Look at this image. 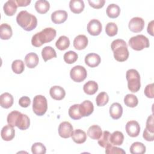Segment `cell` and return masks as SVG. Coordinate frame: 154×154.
Masks as SVG:
<instances>
[{"label":"cell","mask_w":154,"mask_h":154,"mask_svg":"<svg viewBox=\"0 0 154 154\" xmlns=\"http://www.w3.org/2000/svg\"><path fill=\"white\" fill-rule=\"evenodd\" d=\"M48 109L46 98L42 95H37L33 99L32 110L38 116H43Z\"/></svg>","instance_id":"cell-6"},{"label":"cell","mask_w":154,"mask_h":154,"mask_svg":"<svg viewBox=\"0 0 154 154\" xmlns=\"http://www.w3.org/2000/svg\"><path fill=\"white\" fill-rule=\"evenodd\" d=\"M94 110V106L93 103L86 100L79 104V111L82 117H87L91 115Z\"/></svg>","instance_id":"cell-13"},{"label":"cell","mask_w":154,"mask_h":154,"mask_svg":"<svg viewBox=\"0 0 154 154\" xmlns=\"http://www.w3.org/2000/svg\"><path fill=\"white\" fill-rule=\"evenodd\" d=\"M63 58L67 64H73L78 60V54L72 51H69L64 54Z\"/></svg>","instance_id":"cell-38"},{"label":"cell","mask_w":154,"mask_h":154,"mask_svg":"<svg viewBox=\"0 0 154 154\" xmlns=\"http://www.w3.org/2000/svg\"><path fill=\"white\" fill-rule=\"evenodd\" d=\"M109 100V97L106 92H100L98 94L96 98V105L98 106H103L105 105Z\"/></svg>","instance_id":"cell-37"},{"label":"cell","mask_w":154,"mask_h":154,"mask_svg":"<svg viewBox=\"0 0 154 154\" xmlns=\"http://www.w3.org/2000/svg\"><path fill=\"white\" fill-rule=\"evenodd\" d=\"M126 78L128 81V87L132 93L137 92L141 87L140 75L135 69H129L126 73Z\"/></svg>","instance_id":"cell-5"},{"label":"cell","mask_w":154,"mask_h":154,"mask_svg":"<svg viewBox=\"0 0 154 154\" xmlns=\"http://www.w3.org/2000/svg\"><path fill=\"white\" fill-rule=\"evenodd\" d=\"M102 24L97 19H91L87 24V31L91 35H98L102 31Z\"/></svg>","instance_id":"cell-12"},{"label":"cell","mask_w":154,"mask_h":154,"mask_svg":"<svg viewBox=\"0 0 154 154\" xmlns=\"http://www.w3.org/2000/svg\"><path fill=\"white\" fill-rule=\"evenodd\" d=\"M17 8V4L16 1L14 0H8L4 5L3 10L4 12L7 16H11L14 15Z\"/></svg>","instance_id":"cell-18"},{"label":"cell","mask_w":154,"mask_h":154,"mask_svg":"<svg viewBox=\"0 0 154 154\" xmlns=\"http://www.w3.org/2000/svg\"><path fill=\"white\" fill-rule=\"evenodd\" d=\"M125 129L129 136L131 137H136L140 134V126L137 121L130 120L127 122Z\"/></svg>","instance_id":"cell-11"},{"label":"cell","mask_w":154,"mask_h":154,"mask_svg":"<svg viewBox=\"0 0 154 154\" xmlns=\"http://www.w3.org/2000/svg\"><path fill=\"white\" fill-rule=\"evenodd\" d=\"M88 38L85 35H78L73 40V46L77 50L85 49L88 45Z\"/></svg>","instance_id":"cell-19"},{"label":"cell","mask_w":154,"mask_h":154,"mask_svg":"<svg viewBox=\"0 0 154 154\" xmlns=\"http://www.w3.org/2000/svg\"><path fill=\"white\" fill-rule=\"evenodd\" d=\"M107 16L112 19L117 17L120 13V8L119 6L116 4H111L106 8Z\"/></svg>","instance_id":"cell-31"},{"label":"cell","mask_w":154,"mask_h":154,"mask_svg":"<svg viewBox=\"0 0 154 154\" xmlns=\"http://www.w3.org/2000/svg\"><path fill=\"white\" fill-rule=\"evenodd\" d=\"M153 114L149 116L146 121V127L149 131L154 132V122H153Z\"/></svg>","instance_id":"cell-45"},{"label":"cell","mask_w":154,"mask_h":154,"mask_svg":"<svg viewBox=\"0 0 154 154\" xmlns=\"http://www.w3.org/2000/svg\"><path fill=\"white\" fill-rule=\"evenodd\" d=\"M125 104L131 108L135 107L138 103V100L136 96L132 94H128L124 97Z\"/></svg>","instance_id":"cell-35"},{"label":"cell","mask_w":154,"mask_h":154,"mask_svg":"<svg viewBox=\"0 0 154 154\" xmlns=\"http://www.w3.org/2000/svg\"><path fill=\"white\" fill-rule=\"evenodd\" d=\"M129 150L132 154H143L146 152V148L142 143L135 142L131 146Z\"/></svg>","instance_id":"cell-33"},{"label":"cell","mask_w":154,"mask_h":154,"mask_svg":"<svg viewBox=\"0 0 154 154\" xmlns=\"http://www.w3.org/2000/svg\"><path fill=\"white\" fill-rule=\"evenodd\" d=\"M19 7H25L29 5L31 2L30 0H17L16 1Z\"/></svg>","instance_id":"cell-48"},{"label":"cell","mask_w":154,"mask_h":154,"mask_svg":"<svg viewBox=\"0 0 154 154\" xmlns=\"http://www.w3.org/2000/svg\"><path fill=\"white\" fill-rule=\"evenodd\" d=\"M129 45L135 51H141L149 47V40L144 35L139 34L132 37L129 40Z\"/></svg>","instance_id":"cell-7"},{"label":"cell","mask_w":154,"mask_h":154,"mask_svg":"<svg viewBox=\"0 0 154 154\" xmlns=\"http://www.w3.org/2000/svg\"><path fill=\"white\" fill-rule=\"evenodd\" d=\"M144 26V20L140 17H135L132 18L128 24L130 31L134 32H141Z\"/></svg>","instance_id":"cell-10"},{"label":"cell","mask_w":154,"mask_h":154,"mask_svg":"<svg viewBox=\"0 0 154 154\" xmlns=\"http://www.w3.org/2000/svg\"><path fill=\"white\" fill-rule=\"evenodd\" d=\"M13 97L9 93L5 92L0 96L1 106L5 109L10 108L13 104Z\"/></svg>","instance_id":"cell-22"},{"label":"cell","mask_w":154,"mask_h":154,"mask_svg":"<svg viewBox=\"0 0 154 154\" xmlns=\"http://www.w3.org/2000/svg\"><path fill=\"white\" fill-rule=\"evenodd\" d=\"M147 31V32L150 34L152 36L153 35V20L150 21L148 23Z\"/></svg>","instance_id":"cell-49"},{"label":"cell","mask_w":154,"mask_h":154,"mask_svg":"<svg viewBox=\"0 0 154 154\" xmlns=\"http://www.w3.org/2000/svg\"><path fill=\"white\" fill-rule=\"evenodd\" d=\"M42 56L45 61H47L53 58L57 57V54L55 49L51 46H45L42 51Z\"/></svg>","instance_id":"cell-30"},{"label":"cell","mask_w":154,"mask_h":154,"mask_svg":"<svg viewBox=\"0 0 154 154\" xmlns=\"http://www.w3.org/2000/svg\"><path fill=\"white\" fill-rule=\"evenodd\" d=\"M73 132L72 125L68 122H61L58 127V134L64 138H67L72 136Z\"/></svg>","instance_id":"cell-9"},{"label":"cell","mask_w":154,"mask_h":154,"mask_svg":"<svg viewBox=\"0 0 154 154\" xmlns=\"http://www.w3.org/2000/svg\"><path fill=\"white\" fill-rule=\"evenodd\" d=\"M98 90V84L94 81H88L83 86V90L87 94L93 95Z\"/></svg>","instance_id":"cell-28"},{"label":"cell","mask_w":154,"mask_h":154,"mask_svg":"<svg viewBox=\"0 0 154 154\" xmlns=\"http://www.w3.org/2000/svg\"><path fill=\"white\" fill-rule=\"evenodd\" d=\"M145 96L150 99H153L154 97V93H153V84L151 83L148 84L144 88V91Z\"/></svg>","instance_id":"cell-43"},{"label":"cell","mask_w":154,"mask_h":154,"mask_svg":"<svg viewBox=\"0 0 154 154\" xmlns=\"http://www.w3.org/2000/svg\"><path fill=\"white\" fill-rule=\"evenodd\" d=\"M71 137L75 143L77 144H82L86 141L87 134L84 131L76 129L73 131Z\"/></svg>","instance_id":"cell-23"},{"label":"cell","mask_w":154,"mask_h":154,"mask_svg":"<svg viewBox=\"0 0 154 154\" xmlns=\"http://www.w3.org/2000/svg\"><path fill=\"white\" fill-rule=\"evenodd\" d=\"M31 103V100L28 96H22L19 100V104L23 108L28 107Z\"/></svg>","instance_id":"cell-46"},{"label":"cell","mask_w":154,"mask_h":154,"mask_svg":"<svg viewBox=\"0 0 154 154\" xmlns=\"http://www.w3.org/2000/svg\"><path fill=\"white\" fill-rule=\"evenodd\" d=\"M111 134L109 131H105L102 132V134L100 138L98 140V144L100 146L102 147H105L108 144L110 143L109 142V136Z\"/></svg>","instance_id":"cell-39"},{"label":"cell","mask_w":154,"mask_h":154,"mask_svg":"<svg viewBox=\"0 0 154 154\" xmlns=\"http://www.w3.org/2000/svg\"><path fill=\"white\" fill-rule=\"evenodd\" d=\"M16 22L19 26L27 31L33 30L37 25L36 17L26 10H22L17 14Z\"/></svg>","instance_id":"cell-3"},{"label":"cell","mask_w":154,"mask_h":154,"mask_svg":"<svg viewBox=\"0 0 154 154\" xmlns=\"http://www.w3.org/2000/svg\"><path fill=\"white\" fill-rule=\"evenodd\" d=\"M143 137L146 141H153L154 140V132H152L147 128H145L143 131Z\"/></svg>","instance_id":"cell-47"},{"label":"cell","mask_w":154,"mask_h":154,"mask_svg":"<svg viewBox=\"0 0 154 154\" xmlns=\"http://www.w3.org/2000/svg\"><path fill=\"white\" fill-rule=\"evenodd\" d=\"M124 135L120 131H114L109 136V142L114 146H120L123 144Z\"/></svg>","instance_id":"cell-25"},{"label":"cell","mask_w":154,"mask_h":154,"mask_svg":"<svg viewBox=\"0 0 154 154\" xmlns=\"http://www.w3.org/2000/svg\"><path fill=\"white\" fill-rule=\"evenodd\" d=\"M69 115L73 120H79L82 118L79 111V104H74L69 109Z\"/></svg>","instance_id":"cell-34"},{"label":"cell","mask_w":154,"mask_h":154,"mask_svg":"<svg viewBox=\"0 0 154 154\" xmlns=\"http://www.w3.org/2000/svg\"><path fill=\"white\" fill-rule=\"evenodd\" d=\"M50 8L49 2L46 0H38L35 3V8L40 14H45L48 11Z\"/></svg>","instance_id":"cell-29"},{"label":"cell","mask_w":154,"mask_h":154,"mask_svg":"<svg viewBox=\"0 0 154 154\" xmlns=\"http://www.w3.org/2000/svg\"><path fill=\"white\" fill-rule=\"evenodd\" d=\"M31 152L33 154H45L46 152V149L42 143H35L31 147Z\"/></svg>","instance_id":"cell-41"},{"label":"cell","mask_w":154,"mask_h":154,"mask_svg":"<svg viewBox=\"0 0 154 154\" xmlns=\"http://www.w3.org/2000/svg\"><path fill=\"white\" fill-rule=\"evenodd\" d=\"M102 134L101 128L96 125L91 126L87 131L88 136L93 140H99Z\"/></svg>","instance_id":"cell-27"},{"label":"cell","mask_w":154,"mask_h":154,"mask_svg":"<svg viewBox=\"0 0 154 154\" xmlns=\"http://www.w3.org/2000/svg\"><path fill=\"white\" fill-rule=\"evenodd\" d=\"M70 45V40L69 38L65 36L61 35L60 36L55 43V46L60 51L66 50L67 48L69 47Z\"/></svg>","instance_id":"cell-32"},{"label":"cell","mask_w":154,"mask_h":154,"mask_svg":"<svg viewBox=\"0 0 154 154\" xmlns=\"http://www.w3.org/2000/svg\"><path fill=\"white\" fill-rule=\"evenodd\" d=\"M49 94L52 99L57 100H60L65 97L66 91L63 87L58 85H55L50 88Z\"/></svg>","instance_id":"cell-15"},{"label":"cell","mask_w":154,"mask_h":154,"mask_svg":"<svg viewBox=\"0 0 154 154\" xmlns=\"http://www.w3.org/2000/svg\"><path fill=\"white\" fill-rule=\"evenodd\" d=\"M71 79L76 82L83 81L87 76V72L85 67L82 66L78 65L72 68L70 72Z\"/></svg>","instance_id":"cell-8"},{"label":"cell","mask_w":154,"mask_h":154,"mask_svg":"<svg viewBox=\"0 0 154 154\" xmlns=\"http://www.w3.org/2000/svg\"><path fill=\"white\" fill-rule=\"evenodd\" d=\"M111 48L113 51L114 57L119 62L126 61L129 57V51L126 42L122 39H116L112 42Z\"/></svg>","instance_id":"cell-4"},{"label":"cell","mask_w":154,"mask_h":154,"mask_svg":"<svg viewBox=\"0 0 154 154\" xmlns=\"http://www.w3.org/2000/svg\"><path fill=\"white\" fill-rule=\"evenodd\" d=\"M105 153L107 154H112V153H120L125 154L126 153L125 151L119 147L114 146L112 144H108L105 147Z\"/></svg>","instance_id":"cell-42"},{"label":"cell","mask_w":154,"mask_h":154,"mask_svg":"<svg viewBox=\"0 0 154 154\" xmlns=\"http://www.w3.org/2000/svg\"><path fill=\"white\" fill-rule=\"evenodd\" d=\"M38 57L34 52L28 53L25 57V63L26 66L29 69L35 67L38 64Z\"/></svg>","instance_id":"cell-21"},{"label":"cell","mask_w":154,"mask_h":154,"mask_svg":"<svg viewBox=\"0 0 154 154\" xmlns=\"http://www.w3.org/2000/svg\"><path fill=\"white\" fill-rule=\"evenodd\" d=\"M101 62L100 57L96 53H90L85 57V64L90 67L97 66Z\"/></svg>","instance_id":"cell-16"},{"label":"cell","mask_w":154,"mask_h":154,"mask_svg":"<svg viewBox=\"0 0 154 154\" xmlns=\"http://www.w3.org/2000/svg\"><path fill=\"white\" fill-rule=\"evenodd\" d=\"M84 3L82 0H71L69 2L70 10L75 14L81 13L84 9Z\"/></svg>","instance_id":"cell-24"},{"label":"cell","mask_w":154,"mask_h":154,"mask_svg":"<svg viewBox=\"0 0 154 154\" xmlns=\"http://www.w3.org/2000/svg\"><path fill=\"white\" fill-rule=\"evenodd\" d=\"M11 69L15 73L20 74L25 69L24 63L21 60H16L11 64Z\"/></svg>","instance_id":"cell-36"},{"label":"cell","mask_w":154,"mask_h":154,"mask_svg":"<svg viewBox=\"0 0 154 154\" xmlns=\"http://www.w3.org/2000/svg\"><path fill=\"white\" fill-rule=\"evenodd\" d=\"M67 13L65 10H59L52 13L51 20L55 24H60L67 20Z\"/></svg>","instance_id":"cell-14"},{"label":"cell","mask_w":154,"mask_h":154,"mask_svg":"<svg viewBox=\"0 0 154 154\" xmlns=\"http://www.w3.org/2000/svg\"><path fill=\"white\" fill-rule=\"evenodd\" d=\"M123 114V108L122 105L117 102L113 103L109 107L110 116L115 120L120 119Z\"/></svg>","instance_id":"cell-20"},{"label":"cell","mask_w":154,"mask_h":154,"mask_svg":"<svg viewBox=\"0 0 154 154\" xmlns=\"http://www.w3.org/2000/svg\"><path fill=\"white\" fill-rule=\"evenodd\" d=\"M56 30L53 28H46L32 36L31 38L32 45L37 48L40 47L43 44L53 40L56 37Z\"/></svg>","instance_id":"cell-2"},{"label":"cell","mask_w":154,"mask_h":154,"mask_svg":"<svg viewBox=\"0 0 154 154\" xmlns=\"http://www.w3.org/2000/svg\"><path fill=\"white\" fill-rule=\"evenodd\" d=\"M13 34L10 25L7 23H2L0 26V37L2 40L10 39Z\"/></svg>","instance_id":"cell-26"},{"label":"cell","mask_w":154,"mask_h":154,"mask_svg":"<svg viewBox=\"0 0 154 154\" xmlns=\"http://www.w3.org/2000/svg\"><path fill=\"white\" fill-rule=\"evenodd\" d=\"M88 2L91 7L96 9H99L103 7L105 3V0H88Z\"/></svg>","instance_id":"cell-44"},{"label":"cell","mask_w":154,"mask_h":154,"mask_svg":"<svg viewBox=\"0 0 154 154\" xmlns=\"http://www.w3.org/2000/svg\"><path fill=\"white\" fill-rule=\"evenodd\" d=\"M105 32L106 34L110 37L116 35L118 32V28L117 25L114 22L108 23L105 26Z\"/></svg>","instance_id":"cell-40"},{"label":"cell","mask_w":154,"mask_h":154,"mask_svg":"<svg viewBox=\"0 0 154 154\" xmlns=\"http://www.w3.org/2000/svg\"><path fill=\"white\" fill-rule=\"evenodd\" d=\"M7 123L11 126H17L20 130L27 129L30 125L29 118L18 111H13L10 112L7 118Z\"/></svg>","instance_id":"cell-1"},{"label":"cell","mask_w":154,"mask_h":154,"mask_svg":"<svg viewBox=\"0 0 154 154\" xmlns=\"http://www.w3.org/2000/svg\"><path fill=\"white\" fill-rule=\"evenodd\" d=\"M1 135L4 140L11 141L15 136V130L11 125H5L1 130Z\"/></svg>","instance_id":"cell-17"}]
</instances>
